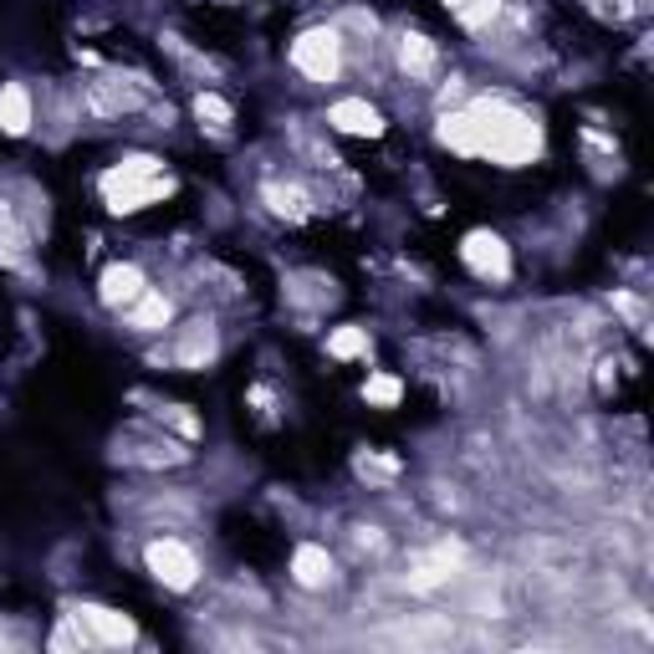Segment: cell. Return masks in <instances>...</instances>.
<instances>
[{
	"label": "cell",
	"mask_w": 654,
	"mask_h": 654,
	"mask_svg": "<svg viewBox=\"0 0 654 654\" xmlns=\"http://www.w3.org/2000/svg\"><path fill=\"white\" fill-rule=\"evenodd\" d=\"M440 144L455 154H476L491 164H527L542 148V128H537L521 107L511 103H470L440 123Z\"/></svg>",
	"instance_id": "cell-1"
},
{
	"label": "cell",
	"mask_w": 654,
	"mask_h": 654,
	"mask_svg": "<svg viewBox=\"0 0 654 654\" xmlns=\"http://www.w3.org/2000/svg\"><path fill=\"white\" fill-rule=\"evenodd\" d=\"M0 128H6V134H27L31 128V93L21 82H6V87H0Z\"/></svg>",
	"instance_id": "cell-10"
},
{
	"label": "cell",
	"mask_w": 654,
	"mask_h": 654,
	"mask_svg": "<svg viewBox=\"0 0 654 654\" xmlns=\"http://www.w3.org/2000/svg\"><path fill=\"white\" fill-rule=\"evenodd\" d=\"M215 359V328L210 322H189V333H185V343H179V363H189V368H200V363H210Z\"/></svg>",
	"instance_id": "cell-11"
},
{
	"label": "cell",
	"mask_w": 654,
	"mask_h": 654,
	"mask_svg": "<svg viewBox=\"0 0 654 654\" xmlns=\"http://www.w3.org/2000/svg\"><path fill=\"white\" fill-rule=\"evenodd\" d=\"M399 68L409 77H429L435 72V41L429 37H404L399 41Z\"/></svg>",
	"instance_id": "cell-12"
},
{
	"label": "cell",
	"mask_w": 654,
	"mask_h": 654,
	"mask_svg": "<svg viewBox=\"0 0 654 654\" xmlns=\"http://www.w3.org/2000/svg\"><path fill=\"white\" fill-rule=\"evenodd\" d=\"M328 123H333L338 134H353V138H378L384 134V113H378L374 103H363V97H343V103H333Z\"/></svg>",
	"instance_id": "cell-7"
},
{
	"label": "cell",
	"mask_w": 654,
	"mask_h": 654,
	"mask_svg": "<svg viewBox=\"0 0 654 654\" xmlns=\"http://www.w3.org/2000/svg\"><path fill=\"white\" fill-rule=\"evenodd\" d=\"M292 578L302 588H328L333 583V558L322 548H312V542H302V548L292 552Z\"/></svg>",
	"instance_id": "cell-9"
},
{
	"label": "cell",
	"mask_w": 654,
	"mask_h": 654,
	"mask_svg": "<svg viewBox=\"0 0 654 654\" xmlns=\"http://www.w3.org/2000/svg\"><path fill=\"white\" fill-rule=\"evenodd\" d=\"M363 399H368V404H399V378L374 374L368 384H363Z\"/></svg>",
	"instance_id": "cell-17"
},
{
	"label": "cell",
	"mask_w": 654,
	"mask_h": 654,
	"mask_svg": "<svg viewBox=\"0 0 654 654\" xmlns=\"http://www.w3.org/2000/svg\"><path fill=\"white\" fill-rule=\"evenodd\" d=\"M292 68L308 72L312 82H333L343 72V46H338V31H302L292 41Z\"/></svg>",
	"instance_id": "cell-3"
},
{
	"label": "cell",
	"mask_w": 654,
	"mask_h": 654,
	"mask_svg": "<svg viewBox=\"0 0 654 654\" xmlns=\"http://www.w3.org/2000/svg\"><path fill=\"white\" fill-rule=\"evenodd\" d=\"M267 205L277 215H287V220H302V215H308V195L297 185H267Z\"/></svg>",
	"instance_id": "cell-14"
},
{
	"label": "cell",
	"mask_w": 654,
	"mask_h": 654,
	"mask_svg": "<svg viewBox=\"0 0 654 654\" xmlns=\"http://www.w3.org/2000/svg\"><path fill=\"white\" fill-rule=\"evenodd\" d=\"M169 189H174V179L164 174V164L148 159V154H134V159H123L118 169L103 174V195H107V205H113L118 215L144 210V205L164 200Z\"/></svg>",
	"instance_id": "cell-2"
},
{
	"label": "cell",
	"mask_w": 654,
	"mask_h": 654,
	"mask_svg": "<svg viewBox=\"0 0 654 654\" xmlns=\"http://www.w3.org/2000/svg\"><path fill=\"white\" fill-rule=\"evenodd\" d=\"M460 256H466V267L481 281H507L511 277V251H507L501 236H491V230H470Z\"/></svg>",
	"instance_id": "cell-5"
},
{
	"label": "cell",
	"mask_w": 654,
	"mask_h": 654,
	"mask_svg": "<svg viewBox=\"0 0 654 654\" xmlns=\"http://www.w3.org/2000/svg\"><path fill=\"white\" fill-rule=\"evenodd\" d=\"M148 292V281L138 267H128V261H118V267H107L103 281H97V297H103V308L123 312V308H134L138 297Z\"/></svg>",
	"instance_id": "cell-6"
},
{
	"label": "cell",
	"mask_w": 654,
	"mask_h": 654,
	"mask_svg": "<svg viewBox=\"0 0 654 654\" xmlns=\"http://www.w3.org/2000/svg\"><path fill=\"white\" fill-rule=\"evenodd\" d=\"M148 573L159 578L164 588H174V593H185V588H195V578H200V562H195V552L179 542V537H159V542H148Z\"/></svg>",
	"instance_id": "cell-4"
},
{
	"label": "cell",
	"mask_w": 654,
	"mask_h": 654,
	"mask_svg": "<svg viewBox=\"0 0 654 654\" xmlns=\"http://www.w3.org/2000/svg\"><path fill=\"white\" fill-rule=\"evenodd\" d=\"M195 113H200L210 128H230V118H236L226 97H215V93H200V97H195Z\"/></svg>",
	"instance_id": "cell-16"
},
{
	"label": "cell",
	"mask_w": 654,
	"mask_h": 654,
	"mask_svg": "<svg viewBox=\"0 0 654 654\" xmlns=\"http://www.w3.org/2000/svg\"><path fill=\"white\" fill-rule=\"evenodd\" d=\"M128 318H134V328H144V333H154V328H164V322H169V297H159V292H144L134 302V312H128Z\"/></svg>",
	"instance_id": "cell-13"
},
{
	"label": "cell",
	"mask_w": 654,
	"mask_h": 654,
	"mask_svg": "<svg viewBox=\"0 0 654 654\" xmlns=\"http://www.w3.org/2000/svg\"><path fill=\"white\" fill-rule=\"evenodd\" d=\"M445 6H455V11H460V6H470V0H445Z\"/></svg>",
	"instance_id": "cell-18"
},
{
	"label": "cell",
	"mask_w": 654,
	"mask_h": 654,
	"mask_svg": "<svg viewBox=\"0 0 654 654\" xmlns=\"http://www.w3.org/2000/svg\"><path fill=\"white\" fill-rule=\"evenodd\" d=\"M77 619L93 629L103 644H134V624H128L123 614H113V609H103V603H82Z\"/></svg>",
	"instance_id": "cell-8"
},
{
	"label": "cell",
	"mask_w": 654,
	"mask_h": 654,
	"mask_svg": "<svg viewBox=\"0 0 654 654\" xmlns=\"http://www.w3.org/2000/svg\"><path fill=\"white\" fill-rule=\"evenodd\" d=\"M328 353H333V359H359V353H368V333H363V328H338V333L328 338Z\"/></svg>",
	"instance_id": "cell-15"
}]
</instances>
